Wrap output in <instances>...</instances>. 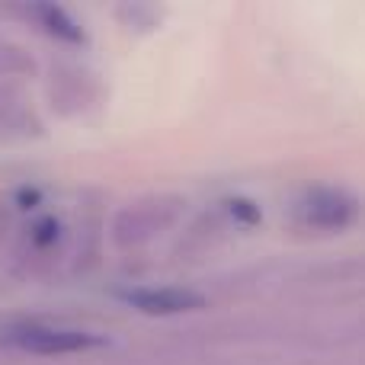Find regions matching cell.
I'll list each match as a JSON object with an SVG mask.
<instances>
[{"label":"cell","instance_id":"6da1fadb","mask_svg":"<svg viewBox=\"0 0 365 365\" xmlns=\"http://www.w3.org/2000/svg\"><path fill=\"white\" fill-rule=\"evenodd\" d=\"M6 340L16 349L32 356H74L90 353L100 346V336L74 327H51V324H23V327L6 330Z\"/></svg>","mask_w":365,"mask_h":365},{"label":"cell","instance_id":"7a4b0ae2","mask_svg":"<svg viewBox=\"0 0 365 365\" xmlns=\"http://www.w3.org/2000/svg\"><path fill=\"white\" fill-rule=\"evenodd\" d=\"M125 302L132 308H138L141 314H154V317L186 314V311L202 308V295H195L189 289H138L128 292Z\"/></svg>","mask_w":365,"mask_h":365},{"label":"cell","instance_id":"3957f363","mask_svg":"<svg viewBox=\"0 0 365 365\" xmlns=\"http://www.w3.org/2000/svg\"><path fill=\"white\" fill-rule=\"evenodd\" d=\"M353 212H356L353 199L343 192H334V189L314 192L308 199V205H304V218L317 227H343L353 218Z\"/></svg>","mask_w":365,"mask_h":365}]
</instances>
